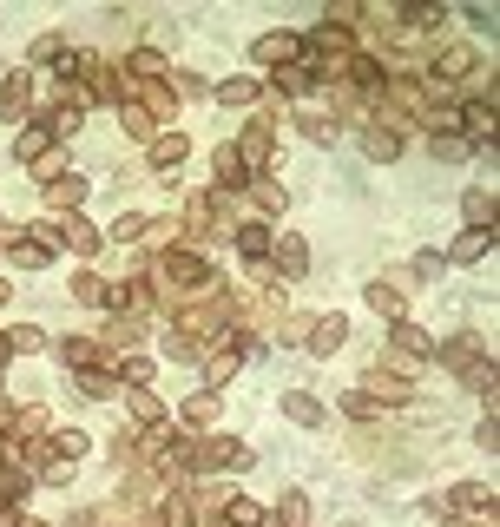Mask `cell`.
<instances>
[{
  "mask_svg": "<svg viewBox=\"0 0 500 527\" xmlns=\"http://www.w3.org/2000/svg\"><path fill=\"white\" fill-rule=\"evenodd\" d=\"M0 304H7V277H0Z\"/></svg>",
  "mask_w": 500,
  "mask_h": 527,
  "instance_id": "cell-63",
  "label": "cell"
},
{
  "mask_svg": "<svg viewBox=\"0 0 500 527\" xmlns=\"http://www.w3.org/2000/svg\"><path fill=\"white\" fill-rule=\"evenodd\" d=\"M53 244H60V231H53V224H33V231H20V238L7 244V264H14V271H40V264H53Z\"/></svg>",
  "mask_w": 500,
  "mask_h": 527,
  "instance_id": "cell-4",
  "label": "cell"
},
{
  "mask_svg": "<svg viewBox=\"0 0 500 527\" xmlns=\"http://www.w3.org/2000/svg\"><path fill=\"white\" fill-rule=\"evenodd\" d=\"M270 244H277V231H270L264 218H250V224H237V257H244L257 277H270Z\"/></svg>",
  "mask_w": 500,
  "mask_h": 527,
  "instance_id": "cell-8",
  "label": "cell"
},
{
  "mask_svg": "<svg viewBox=\"0 0 500 527\" xmlns=\"http://www.w3.org/2000/svg\"><path fill=\"white\" fill-rule=\"evenodd\" d=\"M14 429L27 435V442H40V435H47V409H20V416H14Z\"/></svg>",
  "mask_w": 500,
  "mask_h": 527,
  "instance_id": "cell-53",
  "label": "cell"
},
{
  "mask_svg": "<svg viewBox=\"0 0 500 527\" xmlns=\"http://www.w3.org/2000/svg\"><path fill=\"white\" fill-rule=\"evenodd\" d=\"M448 508H461V514H494V488H487V481H461V488H454L448 495Z\"/></svg>",
  "mask_w": 500,
  "mask_h": 527,
  "instance_id": "cell-33",
  "label": "cell"
},
{
  "mask_svg": "<svg viewBox=\"0 0 500 527\" xmlns=\"http://www.w3.org/2000/svg\"><path fill=\"white\" fill-rule=\"evenodd\" d=\"M303 53V33H290V27H277V33H264V40H257V47H250V60L257 66H270V73H277V66H290Z\"/></svg>",
  "mask_w": 500,
  "mask_h": 527,
  "instance_id": "cell-10",
  "label": "cell"
},
{
  "mask_svg": "<svg viewBox=\"0 0 500 527\" xmlns=\"http://www.w3.org/2000/svg\"><path fill=\"white\" fill-rule=\"evenodd\" d=\"M158 527H191V501L178 495V488H165V495H158Z\"/></svg>",
  "mask_w": 500,
  "mask_h": 527,
  "instance_id": "cell-41",
  "label": "cell"
},
{
  "mask_svg": "<svg viewBox=\"0 0 500 527\" xmlns=\"http://www.w3.org/2000/svg\"><path fill=\"white\" fill-rule=\"evenodd\" d=\"M250 198H257V211H264V218H277V211H290V198H283V185H270V178H250Z\"/></svg>",
  "mask_w": 500,
  "mask_h": 527,
  "instance_id": "cell-43",
  "label": "cell"
},
{
  "mask_svg": "<svg viewBox=\"0 0 500 527\" xmlns=\"http://www.w3.org/2000/svg\"><path fill=\"white\" fill-rule=\"evenodd\" d=\"M303 343H310L316 356H336V350L349 343V323L336 317V310H329V317H316V323H310V336H303Z\"/></svg>",
  "mask_w": 500,
  "mask_h": 527,
  "instance_id": "cell-20",
  "label": "cell"
},
{
  "mask_svg": "<svg viewBox=\"0 0 500 527\" xmlns=\"http://www.w3.org/2000/svg\"><path fill=\"white\" fill-rule=\"evenodd\" d=\"M145 224H152V218H139V211H125V218L112 224V238H119V244H132V238H145Z\"/></svg>",
  "mask_w": 500,
  "mask_h": 527,
  "instance_id": "cell-54",
  "label": "cell"
},
{
  "mask_svg": "<svg viewBox=\"0 0 500 527\" xmlns=\"http://www.w3.org/2000/svg\"><path fill=\"white\" fill-rule=\"evenodd\" d=\"M7 435H14V416H7V409H0V442H7Z\"/></svg>",
  "mask_w": 500,
  "mask_h": 527,
  "instance_id": "cell-60",
  "label": "cell"
},
{
  "mask_svg": "<svg viewBox=\"0 0 500 527\" xmlns=\"http://www.w3.org/2000/svg\"><path fill=\"white\" fill-rule=\"evenodd\" d=\"M224 521H231V527H264L270 514L257 508V501H250V495H231V501H224Z\"/></svg>",
  "mask_w": 500,
  "mask_h": 527,
  "instance_id": "cell-42",
  "label": "cell"
},
{
  "mask_svg": "<svg viewBox=\"0 0 500 527\" xmlns=\"http://www.w3.org/2000/svg\"><path fill=\"white\" fill-rule=\"evenodd\" d=\"M231 152L250 165V178H264L270 165H277V119H270V112H257V119L244 126V139H237Z\"/></svg>",
  "mask_w": 500,
  "mask_h": 527,
  "instance_id": "cell-3",
  "label": "cell"
},
{
  "mask_svg": "<svg viewBox=\"0 0 500 527\" xmlns=\"http://www.w3.org/2000/svg\"><path fill=\"white\" fill-rule=\"evenodd\" d=\"M310 86H316V80H310V73H303V60L277 66V93H283V99H303V93H310Z\"/></svg>",
  "mask_w": 500,
  "mask_h": 527,
  "instance_id": "cell-46",
  "label": "cell"
},
{
  "mask_svg": "<svg viewBox=\"0 0 500 527\" xmlns=\"http://www.w3.org/2000/svg\"><path fill=\"white\" fill-rule=\"evenodd\" d=\"M343 80L349 86H356V93H382V80H389V66H382V60H375V53H349V66H343Z\"/></svg>",
  "mask_w": 500,
  "mask_h": 527,
  "instance_id": "cell-17",
  "label": "cell"
},
{
  "mask_svg": "<svg viewBox=\"0 0 500 527\" xmlns=\"http://www.w3.org/2000/svg\"><path fill=\"white\" fill-rule=\"evenodd\" d=\"M132 429H165V402L152 389H132Z\"/></svg>",
  "mask_w": 500,
  "mask_h": 527,
  "instance_id": "cell-35",
  "label": "cell"
},
{
  "mask_svg": "<svg viewBox=\"0 0 500 527\" xmlns=\"http://www.w3.org/2000/svg\"><path fill=\"white\" fill-rule=\"evenodd\" d=\"M132 99H139V106L152 112V119H172V112H178V93H172V80H152V86H139Z\"/></svg>",
  "mask_w": 500,
  "mask_h": 527,
  "instance_id": "cell-29",
  "label": "cell"
},
{
  "mask_svg": "<svg viewBox=\"0 0 500 527\" xmlns=\"http://www.w3.org/2000/svg\"><path fill=\"white\" fill-rule=\"evenodd\" d=\"M211 165H218V198H231V192H244V185H250V165L237 159L231 145H218V159H211Z\"/></svg>",
  "mask_w": 500,
  "mask_h": 527,
  "instance_id": "cell-22",
  "label": "cell"
},
{
  "mask_svg": "<svg viewBox=\"0 0 500 527\" xmlns=\"http://www.w3.org/2000/svg\"><path fill=\"white\" fill-rule=\"evenodd\" d=\"M191 231V238H211V231H224L231 224V211H224V198L218 192H198V198H185V218H178Z\"/></svg>",
  "mask_w": 500,
  "mask_h": 527,
  "instance_id": "cell-7",
  "label": "cell"
},
{
  "mask_svg": "<svg viewBox=\"0 0 500 527\" xmlns=\"http://www.w3.org/2000/svg\"><path fill=\"white\" fill-rule=\"evenodd\" d=\"M152 376H158L152 356H125V363H119V383L125 389H152Z\"/></svg>",
  "mask_w": 500,
  "mask_h": 527,
  "instance_id": "cell-44",
  "label": "cell"
},
{
  "mask_svg": "<svg viewBox=\"0 0 500 527\" xmlns=\"http://www.w3.org/2000/svg\"><path fill=\"white\" fill-rule=\"evenodd\" d=\"M218 416H224V396H218V389H198V396L178 402V422H185V435H211V429H218Z\"/></svg>",
  "mask_w": 500,
  "mask_h": 527,
  "instance_id": "cell-9",
  "label": "cell"
},
{
  "mask_svg": "<svg viewBox=\"0 0 500 527\" xmlns=\"http://www.w3.org/2000/svg\"><path fill=\"white\" fill-rule=\"evenodd\" d=\"M7 356H14V350H7V330H0V363H7Z\"/></svg>",
  "mask_w": 500,
  "mask_h": 527,
  "instance_id": "cell-62",
  "label": "cell"
},
{
  "mask_svg": "<svg viewBox=\"0 0 500 527\" xmlns=\"http://www.w3.org/2000/svg\"><path fill=\"white\" fill-rule=\"evenodd\" d=\"M270 271H277V277H303V271H310V244H303V238H277V244H270Z\"/></svg>",
  "mask_w": 500,
  "mask_h": 527,
  "instance_id": "cell-19",
  "label": "cell"
},
{
  "mask_svg": "<svg viewBox=\"0 0 500 527\" xmlns=\"http://www.w3.org/2000/svg\"><path fill=\"white\" fill-rule=\"evenodd\" d=\"M47 152H53V126H47V119H33V126H20V139H14V159H47Z\"/></svg>",
  "mask_w": 500,
  "mask_h": 527,
  "instance_id": "cell-26",
  "label": "cell"
},
{
  "mask_svg": "<svg viewBox=\"0 0 500 527\" xmlns=\"http://www.w3.org/2000/svg\"><path fill=\"white\" fill-rule=\"evenodd\" d=\"M349 53H356V40H349V27H336V20H323L316 33H303V73L310 80H343V66H349Z\"/></svg>",
  "mask_w": 500,
  "mask_h": 527,
  "instance_id": "cell-2",
  "label": "cell"
},
{
  "mask_svg": "<svg viewBox=\"0 0 500 527\" xmlns=\"http://www.w3.org/2000/svg\"><path fill=\"white\" fill-rule=\"evenodd\" d=\"M428 363H441V369H461V376H468L474 363H481V336L474 330H461V336H448V343H441L435 356H428Z\"/></svg>",
  "mask_w": 500,
  "mask_h": 527,
  "instance_id": "cell-13",
  "label": "cell"
},
{
  "mask_svg": "<svg viewBox=\"0 0 500 527\" xmlns=\"http://www.w3.org/2000/svg\"><path fill=\"white\" fill-rule=\"evenodd\" d=\"M224 468H250V448L244 442H231V435H204L198 442V468H191V475H224Z\"/></svg>",
  "mask_w": 500,
  "mask_h": 527,
  "instance_id": "cell-5",
  "label": "cell"
},
{
  "mask_svg": "<svg viewBox=\"0 0 500 527\" xmlns=\"http://www.w3.org/2000/svg\"><path fill=\"white\" fill-rule=\"evenodd\" d=\"M362 396H369V402H408V396H415V383H408L402 369H382V363H375L369 383H362Z\"/></svg>",
  "mask_w": 500,
  "mask_h": 527,
  "instance_id": "cell-16",
  "label": "cell"
},
{
  "mask_svg": "<svg viewBox=\"0 0 500 527\" xmlns=\"http://www.w3.org/2000/svg\"><path fill=\"white\" fill-rule=\"evenodd\" d=\"M60 53H66V40H60V33H40L27 60H33V66H60Z\"/></svg>",
  "mask_w": 500,
  "mask_h": 527,
  "instance_id": "cell-48",
  "label": "cell"
},
{
  "mask_svg": "<svg viewBox=\"0 0 500 527\" xmlns=\"http://www.w3.org/2000/svg\"><path fill=\"white\" fill-rule=\"evenodd\" d=\"M0 527H20V508H0Z\"/></svg>",
  "mask_w": 500,
  "mask_h": 527,
  "instance_id": "cell-59",
  "label": "cell"
},
{
  "mask_svg": "<svg viewBox=\"0 0 500 527\" xmlns=\"http://www.w3.org/2000/svg\"><path fill=\"white\" fill-rule=\"evenodd\" d=\"M270 521H283V527H310V495H303V488H290V495L277 501V514H270Z\"/></svg>",
  "mask_w": 500,
  "mask_h": 527,
  "instance_id": "cell-40",
  "label": "cell"
},
{
  "mask_svg": "<svg viewBox=\"0 0 500 527\" xmlns=\"http://www.w3.org/2000/svg\"><path fill=\"white\" fill-rule=\"evenodd\" d=\"M106 343H112V350H139V343H145V317H112Z\"/></svg>",
  "mask_w": 500,
  "mask_h": 527,
  "instance_id": "cell-37",
  "label": "cell"
},
{
  "mask_svg": "<svg viewBox=\"0 0 500 527\" xmlns=\"http://www.w3.org/2000/svg\"><path fill=\"white\" fill-rule=\"evenodd\" d=\"M474 442H481L487 455H494V448H500V422H494V409H487V416H481V429H474Z\"/></svg>",
  "mask_w": 500,
  "mask_h": 527,
  "instance_id": "cell-57",
  "label": "cell"
},
{
  "mask_svg": "<svg viewBox=\"0 0 500 527\" xmlns=\"http://www.w3.org/2000/svg\"><path fill=\"white\" fill-rule=\"evenodd\" d=\"M27 172H33V178H40V185H53V178H66V152H60V145H53L47 159H33V165H27Z\"/></svg>",
  "mask_w": 500,
  "mask_h": 527,
  "instance_id": "cell-50",
  "label": "cell"
},
{
  "mask_svg": "<svg viewBox=\"0 0 500 527\" xmlns=\"http://www.w3.org/2000/svg\"><path fill=\"white\" fill-rule=\"evenodd\" d=\"M487 145H494V139H487ZM468 152H474L468 139H435V159H441V165H454V159H468Z\"/></svg>",
  "mask_w": 500,
  "mask_h": 527,
  "instance_id": "cell-55",
  "label": "cell"
},
{
  "mask_svg": "<svg viewBox=\"0 0 500 527\" xmlns=\"http://www.w3.org/2000/svg\"><path fill=\"white\" fill-rule=\"evenodd\" d=\"M119 126H125V132H132V139H145V145H152V139H158V119H152V112H145V106H139V99H125V106H119Z\"/></svg>",
  "mask_w": 500,
  "mask_h": 527,
  "instance_id": "cell-36",
  "label": "cell"
},
{
  "mask_svg": "<svg viewBox=\"0 0 500 527\" xmlns=\"http://www.w3.org/2000/svg\"><path fill=\"white\" fill-rule=\"evenodd\" d=\"M27 112H33V80H27V73H7V80H0V119L20 126Z\"/></svg>",
  "mask_w": 500,
  "mask_h": 527,
  "instance_id": "cell-14",
  "label": "cell"
},
{
  "mask_svg": "<svg viewBox=\"0 0 500 527\" xmlns=\"http://www.w3.org/2000/svg\"><path fill=\"white\" fill-rule=\"evenodd\" d=\"M47 442H53V455H60L66 468H73L79 455H86V435H79V429H60V435H47Z\"/></svg>",
  "mask_w": 500,
  "mask_h": 527,
  "instance_id": "cell-47",
  "label": "cell"
},
{
  "mask_svg": "<svg viewBox=\"0 0 500 527\" xmlns=\"http://www.w3.org/2000/svg\"><path fill=\"white\" fill-rule=\"evenodd\" d=\"M125 80H145V86L165 80V53H158V47H132V60H125Z\"/></svg>",
  "mask_w": 500,
  "mask_h": 527,
  "instance_id": "cell-30",
  "label": "cell"
},
{
  "mask_svg": "<svg viewBox=\"0 0 500 527\" xmlns=\"http://www.w3.org/2000/svg\"><path fill=\"white\" fill-rule=\"evenodd\" d=\"M211 99H218V106H257L264 86H257V80H224V86H211Z\"/></svg>",
  "mask_w": 500,
  "mask_h": 527,
  "instance_id": "cell-38",
  "label": "cell"
},
{
  "mask_svg": "<svg viewBox=\"0 0 500 527\" xmlns=\"http://www.w3.org/2000/svg\"><path fill=\"white\" fill-rule=\"evenodd\" d=\"M145 159H152V172H158V178H172L178 165L191 159V139H185V132H158V139L145 145Z\"/></svg>",
  "mask_w": 500,
  "mask_h": 527,
  "instance_id": "cell-11",
  "label": "cell"
},
{
  "mask_svg": "<svg viewBox=\"0 0 500 527\" xmlns=\"http://www.w3.org/2000/svg\"><path fill=\"white\" fill-rule=\"evenodd\" d=\"M40 343H47V336L33 330V323H20V330H7V350H14V356H33Z\"/></svg>",
  "mask_w": 500,
  "mask_h": 527,
  "instance_id": "cell-51",
  "label": "cell"
},
{
  "mask_svg": "<svg viewBox=\"0 0 500 527\" xmlns=\"http://www.w3.org/2000/svg\"><path fill=\"white\" fill-rule=\"evenodd\" d=\"M73 297H79V304H93V310H99V304L112 297V284H106L99 271H79V277H73Z\"/></svg>",
  "mask_w": 500,
  "mask_h": 527,
  "instance_id": "cell-45",
  "label": "cell"
},
{
  "mask_svg": "<svg viewBox=\"0 0 500 527\" xmlns=\"http://www.w3.org/2000/svg\"><path fill=\"white\" fill-rule=\"evenodd\" d=\"M362 152H369V159H382V165H389L395 152H402V132H395V126H362Z\"/></svg>",
  "mask_w": 500,
  "mask_h": 527,
  "instance_id": "cell-31",
  "label": "cell"
},
{
  "mask_svg": "<svg viewBox=\"0 0 500 527\" xmlns=\"http://www.w3.org/2000/svg\"><path fill=\"white\" fill-rule=\"evenodd\" d=\"M79 205H86V178H79V172H66V178H53V185H47V211L73 218Z\"/></svg>",
  "mask_w": 500,
  "mask_h": 527,
  "instance_id": "cell-21",
  "label": "cell"
},
{
  "mask_svg": "<svg viewBox=\"0 0 500 527\" xmlns=\"http://www.w3.org/2000/svg\"><path fill=\"white\" fill-rule=\"evenodd\" d=\"M468 73H481V53H474V47H441V60H435V73H428V80H435V86H454V80H468Z\"/></svg>",
  "mask_w": 500,
  "mask_h": 527,
  "instance_id": "cell-15",
  "label": "cell"
},
{
  "mask_svg": "<svg viewBox=\"0 0 500 527\" xmlns=\"http://www.w3.org/2000/svg\"><path fill=\"white\" fill-rule=\"evenodd\" d=\"M60 363H73V369H99V363H106V350H99L93 336H60Z\"/></svg>",
  "mask_w": 500,
  "mask_h": 527,
  "instance_id": "cell-27",
  "label": "cell"
},
{
  "mask_svg": "<svg viewBox=\"0 0 500 527\" xmlns=\"http://www.w3.org/2000/svg\"><path fill=\"white\" fill-rule=\"evenodd\" d=\"M250 343H257V336H237V330H231V336H218V350L204 356V376H211V389H224L237 369H244V350H250Z\"/></svg>",
  "mask_w": 500,
  "mask_h": 527,
  "instance_id": "cell-6",
  "label": "cell"
},
{
  "mask_svg": "<svg viewBox=\"0 0 500 527\" xmlns=\"http://www.w3.org/2000/svg\"><path fill=\"white\" fill-rule=\"evenodd\" d=\"M297 132L310 145H336V132H343V126H336V112H297Z\"/></svg>",
  "mask_w": 500,
  "mask_h": 527,
  "instance_id": "cell-34",
  "label": "cell"
},
{
  "mask_svg": "<svg viewBox=\"0 0 500 527\" xmlns=\"http://www.w3.org/2000/svg\"><path fill=\"white\" fill-rule=\"evenodd\" d=\"M494 383H500V376H494V356H481V363L468 369V389H481V396H487V409H494Z\"/></svg>",
  "mask_w": 500,
  "mask_h": 527,
  "instance_id": "cell-49",
  "label": "cell"
},
{
  "mask_svg": "<svg viewBox=\"0 0 500 527\" xmlns=\"http://www.w3.org/2000/svg\"><path fill=\"white\" fill-rule=\"evenodd\" d=\"M402 20L408 33H435V27H448V7H441V0H415V7H402Z\"/></svg>",
  "mask_w": 500,
  "mask_h": 527,
  "instance_id": "cell-25",
  "label": "cell"
},
{
  "mask_svg": "<svg viewBox=\"0 0 500 527\" xmlns=\"http://www.w3.org/2000/svg\"><path fill=\"white\" fill-rule=\"evenodd\" d=\"M283 422H297V429H316V422H323V402L303 396V389H290V396H283Z\"/></svg>",
  "mask_w": 500,
  "mask_h": 527,
  "instance_id": "cell-32",
  "label": "cell"
},
{
  "mask_svg": "<svg viewBox=\"0 0 500 527\" xmlns=\"http://www.w3.org/2000/svg\"><path fill=\"white\" fill-rule=\"evenodd\" d=\"M303 336H310V323L283 310V317H277V343H303Z\"/></svg>",
  "mask_w": 500,
  "mask_h": 527,
  "instance_id": "cell-56",
  "label": "cell"
},
{
  "mask_svg": "<svg viewBox=\"0 0 500 527\" xmlns=\"http://www.w3.org/2000/svg\"><path fill=\"white\" fill-rule=\"evenodd\" d=\"M369 310H375V317H389V323H402V317H408L402 284H382V277H375V284H369Z\"/></svg>",
  "mask_w": 500,
  "mask_h": 527,
  "instance_id": "cell-28",
  "label": "cell"
},
{
  "mask_svg": "<svg viewBox=\"0 0 500 527\" xmlns=\"http://www.w3.org/2000/svg\"><path fill=\"white\" fill-rule=\"evenodd\" d=\"M73 383H79L86 402H112V396H119V376H112L106 363H99V369H73Z\"/></svg>",
  "mask_w": 500,
  "mask_h": 527,
  "instance_id": "cell-23",
  "label": "cell"
},
{
  "mask_svg": "<svg viewBox=\"0 0 500 527\" xmlns=\"http://www.w3.org/2000/svg\"><path fill=\"white\" fill-rule=\"evenodd\" d=\"M53 231H60V244H66L73 257H93V251H99V224H93V218H79V211H73V218H60Z\"/></svg>",
  "mask_w": 500,
  "mask_h": 527,
  "instance_id": "cell-18",
  "label": "cell"
},
{
  "mask_svg": "<svg viewBox=\"0 0 500 527\" xmlns=\"http://www.w3.org/2000/svg\"><path fill=\"white\" fill-rule=\"evenodd\" d=\"M343 416H356V422H382V402H369L356 389V396H343Z\"/></svg>",
  "mask_w": 500,
  "mask_h": 527,
  "instance_id": "cell-52",
  "label": "cell"
},
{
  "mask_svg": "<svg viewBox=\"0 0 500 527\" xmlns=\"http://www.w3.org/2000/svg\"><path fill=\"white\" fill-rule=\"evenodd\" d=\"M487 251H494V231H461L454 251H441V264H481Z\"/></svg>",
  "mask_w": 500,
  "mask_h": 527,
  "instance_id": "cell-24",
  "label": "cell"
},
{
  "mask_svg": "<svg viewBox=\"0 0 500 527\" xmlns=\"http://www.w3.org/2000/svg\"><path fill=\"white\" fill-rule=\"evenodd\" d=\"M20 527H53V521H40V514H20Z\"/></svg>",
  "mask_w": 500,
  "mask_h": 527,
  "instance_id": "cell-61",
  "label": "cell"
},
{
  "mask_svg": "<svg viewBox=\"0 0 500 527\" xmlns=\"http://www.w3.org/2000/svg\"><path fill=\"white\" fill-rule=\"evenodd\" d=\"M441 527H494V521H474V514H448Z\"/></svg>",
  "mask_w": 500,
  "mask_h": 527,
  "instance_id": "cell-58",
  "label": "cell"
},
{
  "mask_svg": "<svg viewBox=\"0 0 500 527\" xmlns=\"http://www.w3.org/2000/svg\"><path fill=\"white\" fill-rule=\"evenodd\" d=\"M389 343H395V356H408V363H428V356H435V336L422 330V323H389Z\"/></svg>",
  "mask_w": 500,
  "mask_h": 527,
  "instance_id": "cell-12",
  "label": "cell"
},
{
  "mask_svg": "<svg viewBox=\"0 0 500 527\" xmlns=\"http://www.w3.org/2000/svg\"><path fill=\"white\" fill-rule=\"evenodd\" d=\"M461 218H468V231H494V192H468Z\"/></svg>",
  "mask_w": 500,
  "mask_h": 527,
  "instance_id": "cell-39",
  "label": "cell"
},
{
  "mask_svg": "<svg viewBox=\"0 0 500 527\" xmlns=\"http://www.w3.org/2000/svg\"><path fill=\"white\" fill-rule=\"evenodd\" d=\"M145 277H152V290H185V297H211L218 290V271H211V257L191 251V244H172V251H158L152 264H145Z\"/></svg>",
  "mask_w": 500,
  "mask_h": 527,
  "instance_id": "cell-1",
  "label": "cell"
}]
</instances>
